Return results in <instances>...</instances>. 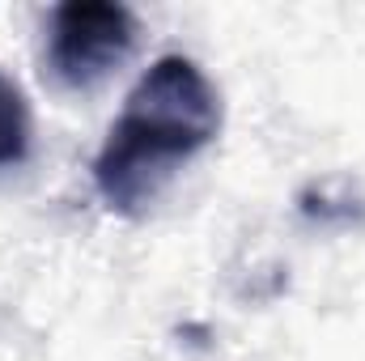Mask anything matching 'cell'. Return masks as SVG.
<instances>
[{"label":"cell","mask_w":365,"mask_h":361,"mask_svg":"<svg viewBox=\"0 0 365 361\" xmlns=\"http://www.w3.org/2000/svg\"><path fill=\"white\" fill-rule=\"evenodd\" d=\"M221 132V98L187 56H162L128 93L93 158V187L110 213L140 217L187 158Z\"/></svg>","instance_id":"obj_1"},{"label":"cell","mask_w":365,"mask_h":361,"mask_svg":"<svg viewBox=\"0 0 365 361\" xmlns=\"http://www.w3.org/2000/svg\"><path fill=\"white\" fill-rule=\"evenodd\" d=\"M30 153V106L13 77L0 73V166H17Z\"/></svg>","instance_id":"obj_3"},{"label":"cell","mask_w":365,"mask_h":361,"mask_svg":"<svg viewBox=\"0 0 365 361\" xmlns=\"http://www.w3.org/2000/svg\"><path fill=\"white\" fill-rule=\"evenodd\" d=\"M136 47V17L110 0H68L51 13L47 64L68 90H93Z\"/></svg>","instance_id":"obj_2"}]
</instances>
